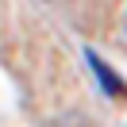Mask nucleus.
<instances>
[{
    "label": "nucleus",
    "mask_w": 127,
    "mask_h": 127,
    "mask_svg": "<svg viewBox=\"0 0 127 127\" xmlns=\"http://www.w3.org/2000/svg\"><path fill=\"white\" fill-rule=\"evenodd\" d=\"M123 23H127V16H123Z\"/></svg>",
    "instance_id": "obj_2"
},
{
    "label": "nucleus",
    "mask_w": 127,
    "mask_h": 127,
    "mask_svg": "<svg viewBox=\"0 0 127 127\" xmlns=\"http://www.w3.org/2000/svg\"><path fill=\"white\" fill-rule=\"evenodd\" d=\"M89 65H93V73L104 81V85H108V93H112V96H123V81H119V77H116V73H112V69H108V65H104L96 54H89Z\"/></svg>",
    "instance_id": "obj_1"
}]
</instances>
